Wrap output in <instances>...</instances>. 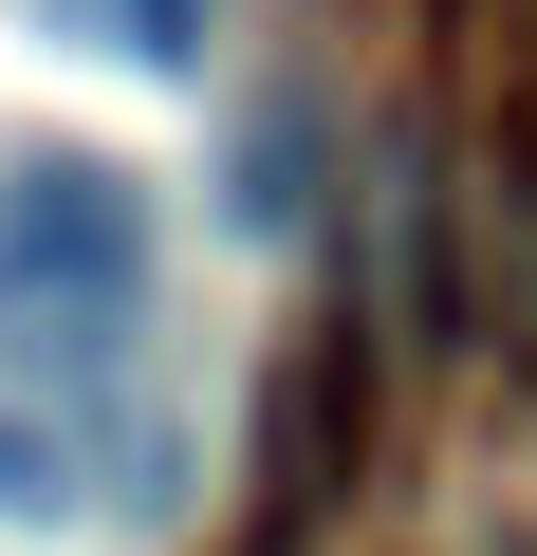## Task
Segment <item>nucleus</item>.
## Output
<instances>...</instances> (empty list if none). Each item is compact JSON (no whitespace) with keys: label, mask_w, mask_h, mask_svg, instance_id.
Returning a JSON list of instances; mask_svg holds the SVG:
<instances>
[{"label":"nucleus","mask_w":537,"mask_h":556,"mask_svg":"<svg viewBox=\"0 0 537 556\" xmlns=\"http://www.w3.org/2000/svg\"><path fill=\"white\" fill-rule=\"evenodd\" d=\"M149 298V186L93 149H20L0 167V316H20V371H112Z\"/></svg>","instance_id":"nucleus-1"},{"label":"nucleus","mask_w":537,"mask_h":556,"mask_svg":"<svg viewBox=\"0 0 537 556\" xmlns=\"http://www.w3.org/2000/svg\"><path fill=\"white\" fill-rule=\"evenodd\" d=\"M38 20H56V38H93V56H130V75H186L222 0H38Z\"/></svg>","instance_id":"nucleus-5"},{"label":"nucleus","mask_w":537,"mask_h":556,"mask_svg":"<svg viewBox=\"0 0 537 556\" xmlns=\"http://www.w3.org/2000/svg\"><path fill=\"white\" fill-rule=\"evenodd\" d=\"M316 167H334L316 93H279V112H241V167H222V223H241V241H297V223H316Z\"/></svg>","instance_id":"nucleus-4"},{"label":"nucleus","mask_w":537,"mask_h":556,"mask_svg":"<svg viewBox=\"0 0 537 556\" xmlns=\"http://www.w3.org/2000/svg\"><path fill=\"white\" fill-rule=\"evenodd\" d=\"M463 334L537 371V130L463 186Z\"/></svg>","instance_id":"nucleus-3"},{"label":"nucleus","mask_w":537,"mask_h":556,"mask_svg":"<svg viewBox=\"0 0 537 556\" xmlns=\"http://www.w3.org/2000/svg\"><path fill=\"white\" fill-rule=\"evenodd\" d=\"M353 464H371V353H353V316H334V334L279 353V390H259V556H279L297 519H334Z\"/></svg>","instance_id":"nucleus-2"},{"label":"nucleus","mask_w":537,"mask_h":556,"mask_svg":"<svg viewBox=\"0 0 537 556\" xmlns=\"http://www.w3.org/2000/svg\"><path fill=\"white\" fill-rule=\"evenodd\" d=\"M75 501V445L56 427H20V408H0V519H56Z\"/></svg>","instance_id":"nucleus-6"}]
</instances>
